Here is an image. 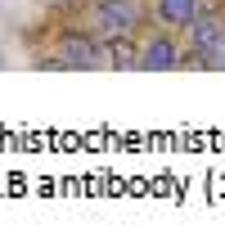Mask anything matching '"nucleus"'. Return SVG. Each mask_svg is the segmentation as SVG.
I'll use <instances>...</instances> for the list:
<instances>
[{"mask_svg": "<svg viewBox=\"0 0 225 252\" xmlns=\"http://www.w3.org/2000/svg\"><path fill=\"white\" fill-rule=\"evenodd\" d=\"M45 63H50V68H72V72L113 68V59H108V41H104V36H95L86 23L63 32V36L54 41V54H50Z\"/></svg>", "mask_w": 225, "mask_h": 252, "instance_id": "nucleus-1", "label": "nucleus"}, {"mask_svg": "<svg viewBox=\"0 0 225 252\" xmlns=\"http://www.w3.org/2000/svg\"><path fill=\"white\" fill-rule=\"evenodd\" d=\"M225 59V23L216 9H198V18L189 23V50H185V68H221Z\"/></svg>", "mask_w": 225, "mask_h": 252, "instance_id": "nucleus-3", "label": "nucleus"}, {"mask_svg": "<svg viewBox=\"0 0 225 252\" xmlns=\"http://www.w3.org/2000/svg\"><path fill=\"white\" fill-rule=\"evenodd\" d=\"M198 9H203V0H153V23L171 32H189Z\"/></svg>", "mask_w": 225, "mask_h": 252, "instance_id": "nucleus-5", "label": "nucleus"}, {"mask_svg": "<svg viewBox=\"0 0 225 252\" xmlns=\"http://www.w3.org/2000/svg\"><path fill=\"white\" fill-rule=\"evenodd\" d=\"M176 68H185V50L171 36V27H158L140 45V72H176Z\"/></svg>", "mask_w": 225, "mask_h": 252, "instance_id": "nucleus-4", "label": "nucleus"}, {"mask_svg": "<svg viewBox=\"0 0 225 252\" xmlns=\"http://www.w3.org/2000/svg\"><path fill=\"white\" fill-rule=\"evenodd\" d=\"M221 68H225V59H221Z\"/></svg>", "mask_w": 225, "mask_h": 252, "instance_id": "nucleus-6", "label": "nucleus"}, {"mask_svg": "<svg viewBox=\"0 0 225 252\" xmlns=\"http://www.w3.org/2000/svg\"><path fill=\"white\" fill-rule=\"evenodd\" d=\"M149 23V9L144 0H95L90 14H86V27L104 41H126Z\"/></svg>", "mask_w": 225, "mask_h": 252, "instance_id": "nucleus-2", "label": "nucleus"}]
</instances>
